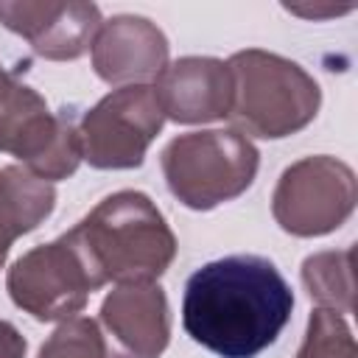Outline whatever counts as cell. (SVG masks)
<instances>
[{
  "label": "cell",
  "mask_w": 358,
  "mask_h": 358,
  "mask_svg": "<svg viewBox=\"0 0 358 358\" xmlns=\"http://www.w3.org/2000/svg\"><path fill=\"white\" fill-rule=\"evenodd\" d=\"M294 310L282 271L260 255L204 263L185 282V333L218 358H255L268 350Z\"/></svg>",
  "instance_id": "1"
},
{
  "label": "cell",
  "mask_w": 358,
  "mask_h": 358,
  "mask_svg": "<svg viewBox=\"0 0 358 358\" xmlns=\"http://www.w3.org/2000/svg\"><path fill=\"white\" fill-rule=\"evenodd\" d=\"M101 282L148 285L173 260L176 241L148 196L120 190L70 229Z\"/></svg>",
  "instance_id": "2"
},
{
  "label": "cell",
  "mask_w": 358,
  "mask_h": 358,
  "mask_svg": "<svg viewBox=\"0 0 358 358\" xmlns=\"http://www.w3.org/2000/svg\"><path fill=\"white\" fill-rule=\"evenodd\" d=\"M232 109L229 117L257 137H285L302 129L319 106V87L294 62L246 50L229 62Z\"/></svg>",
  "instance_id": "3"
},
{
  "label": "cell",
  "mask_w": 358,
  "mask_h": 358,
  "mask_svg": "<svg viewBox=\"0 0 358 358\" xmlns=\"http://www.w3.org/2000/svg\"><path fill=\"white\" fill-rule=\"evenodd\" d=\"M162 168L171 193L182 204L210 210L252 185L257 151L235 131H193L162 151Z\"/></svg>",
  "instance_id": "4"
},
{
  "label": "cell",
  "mask_w": 358,
  "mask_h": 358,
  "mask_svg": "<svg viewBox=\"0 0 358 358\" xmlns=\"http://www.w3.org/2000/svg\"><path fill=\"white\" fill-rule=\"evenodd\" d=\"M101 285L103 282L70 232L48 246L31 249L8 271L11 299L39 322L73 316L84 308L87 294L98 291Z\"/></svg>",
  "instance_id": "5"
},
{
  "label": "cell",
  "mask_w": 358,
  "mask_h": 358,
  "mask_svg": "<svg viewBox=\"0 0 358 358\" xmlns=\"http://www.w3.org/2000/svg\"><path fill=\"white\" fill-rule=\"evenodd\" d=\"M162 120L154 87H120L87 112L78 131L81 157L95 168H137Z\"/></svg>",
  "instance_id": "6"
},
{
  "label": "cell",
  "mask_w": 358,
  "mask_h": 358,
  "mask_svg": "<svg viewBox=\"0 0 358 358\" xmlns=\"http://www.w3.org/2000/svg\"><path fill=\"white\" fill-rule=\"evenodd\" d=\"M106 358H159L168 344V302L159 285H123L101 308Z\"/></svg>",
  "instance_id": "7"
},
{
  "label": "cell",
  "mask_w": 358,
  "mask_h": 358,
  "mask_svg": "<svg viewBox=\"0 0 358 358\" xmlns=\"http://www.w3.org/2000/svg\"><path fill=\"white\" fill-rule=\"evenodd\" d=\"M232 70L215 59H182L154 87L162 112L182 123L215 120L232 109Z\"/></svg>",
  "instance_id": "8"
},
{
  "label": "cell",
  "mask_w": 358,
  "mask_h": 358,
  "mask_svg": "<svg viewBox=\"0 0 358 358\" xmlns=\"http://www.w3.org/2000/svg\"><path fill=\"white\" fill-rule=\"evenodd\" d=\"M313 199L352 210V173L347 165L327 157H310L288 168L274 193V215L294 235H313Z\"/></svg>",
  "instance_id": "9"
},
{
  "label": "cell",
  "mask_w": 358,
  "mask_h": 358,
  "mask_svg": "<svg viewBox=\"0 0 358 358\" xmlns=\"http://www.w3.org/2000/svg\"><path fill=\"white\" fill-rule=\"evenodd\" d=\"M53 187L25 168L8 165L0 171V263L11 241L34 229L53 210Z\"/></svg>",
  "instance_id": "10"
},
{
  "label": "cell",
  "mask_w": 358,
  "mask_h": 358,
  "mask_svg": "<svg viewBox=\"0 0 358 358\" xmlns=\"http://www.w3.org/2000/svg\"><path fill=\"white\" fill-rule=\"evenodd\" d=\"M299 358H355L352 336L336 310L319 308L310 316L308 338L299 350Z\"/></svg>",
  "instance_id": "11"
},
{
  "label": "cell",
  "mask_w": 358,
  "mask_h": 358,
  "mask_svg": "<svg viewBox=\"0 0 358 358\" xmlns=\"http://www.w3.org/2000/svg\"><path fill=\"white\" fill-rule=\"evenodd\" d=\"M39 358H106V350L98 324L81 316L64 322L48 344H42Z\"/></svg>",
  "instance_id": "12"
},
{
  "label": "cell",
  "mask_w": 358,
  "mask_h": 358,
  "mask_svg": "<svg viewBox=\"0 0 358 358\" xmlns=\"http://www.w3.org/2000/svg\"><path fill=\"white\" fill-rule=\"evenodd\" d=\"M25 355V338L17 333L14 324L0 319V358H22Z\"/></svg>",
  "instance_id": "13"
}]
</instances>
